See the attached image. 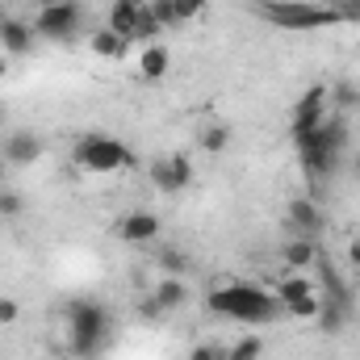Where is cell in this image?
<instances>
[{
    "mask_svg": "<svg viewBox=\"0 0 360 360\" xmlns=\"http://www.w3.org/2000/svg\"><path fill=\"white\" fill-rule=\"evenodd\" d=\"M205 306H210V314L231 319V323H248V327H260V323H272L276 314H285L276 293L264 285H252V281H231V285L214 289L205 297Z\"/></svg>",
    "mask_w": 360,
    "mask_h": 360,
    "instance_id": "cell-1",
    "label": "cell"
},
{
    "mask_svg": "<svg viewBox=\"0 0 360 360\" xmlns=\"http://www.w3.org/2000/svg\"><path fill=\"white\" fill-rule=\"evenodd\" d=\"M293 143H297L302 168H306L310 176H327V172H335L340 151H344V143H348V122L335 117V113H327L310 134H302V139H293Z\"/></svg>",
    "mask_w": 360,
    "mask_h": 360,
    "instance_id": "cell-2",
    "label": "cell"
},
{
    "mask_svg": "<svg viewBox=\"0 0 360 360\" xmlns=\"http://www.w3.org/2000/svg\"><path fill=\"white\" fill-rule=\"evenodd\" d=\"M63 327H68V348H72V356L84 360V356H96V352H101V344H105V335H109V314H105L101 302L80 297V302L68 306Z\"/></svg>",
    "mask_w": 360,
    "mask_h": 360,
    "instance_id": "cell-3",
    "label": "cell"
},
{
    "mask_svg": "<svg viewBox=\"0 0 360 360\" xmlns=\"http://www.w3.org/2000/svg\"><path fill=\"white\" fill-rule=\"evenodd\" d=\"M72 155H76V168H84L92 176H113V172L134 168V151L113 134H80Z\"/></svg>",
    "mask_w": 360,
    "mask_h": 360,
    "instance_id": "cell-4",
    "label": "cell"
},
{
    "mask_svg": "<svg viewBox=\"0 0 360 360\" xmlns=\"http://www.w3.org/2000/svg\"><path fill=\"white\" fill-rule=\"evenodd\" d=\"M264 21L281 30H323V25H340V13L314 0H260Z\"/></svg>",
    "mask_w": 360,
    "mask_h": 360,
    "instance_id": "cell-5",
    "label": "cell"
},
{
    "mask_svg": "<svg viewBox=\"0 0 360 360\" xmlns=\"http://www.w3.org/2000/svg\"><path fill=\"white\" fill-rule=\"evenodd\" d=\"M80 21H84V13L76 0H42V8L34 17V34L51 38V42H68V38H76Z\"/></svg>",
    "mask_w": 360,
    "mask_h": 360,
    "instance_id": "cell-6",
    "label": "cell"
},
{
    "mask_svg": "<svg viewBox=\"0 0 360 360\" xmlns=\"http://www.w3.org/2000/svg\"><path fill=\"white\" fill-rule=\"evenodd\" d=\"M113 235H117L122 243H130V248H151V243L160 239V218L147 214V210H126V214L117 218Z\"/></svg>",
    "mask_w": 360,
    "mask_h": 360,
    "instance_id": "cell-7",
    "label": "cell"
},
{
    "mask_svg": "<svg viewBox=\"0 0 360 360\" xmlns=\"http://www.w3.org/2000/svg\"><path fill=\"white\" fill-rule=\"evenodd\" d=\"M147 176H151V184H155L160 193H180V188L193 184V160L176 151V155H168V160H155V164L147 168Z\"/></svg>",
    "mask_w": 360,
    "mask_h": 360,
    "instance_id": "cell-8",
    "label": "cell"
},
{
    "mask_svg": "<svg viewBox=\"0 0 360 360\" xmlns=\"http://www.w3.org/2000/svg\"><path fill=\"white\" fill-rule=\"evenodd\" d=\"M327 117V89L319 84V89H310L297 105H293V122H289V134L293 139H302V134H310L319 122Z\"/></svg>",
    "mask_w": 360,
    "mask_h": 360,
    "instance_id": "cell-9",
    "label": "cell"
},
{
    "mask_svg": "<svg viewBox=\"0 0 360 360\" xmlns=\"http://www.w3.org/2000/svg\"><path fill=\"white\" fill-rule=\"evenodd\" d=\"M281 260H285V269H289V272H310L319 260H323V248H319V239L297 235L293 243H285V248H281Z\"/></svg>",
    "mask_w": 360,
    "mask_h": 360,
    "instance_id": "cell-10",
    "label": "cell"
},
{
    "mask_svg": "<svg viewBox=\"0 0 360 360\" xmlns=\"http://www.w3.org/2000/svg\"><path fill=\"white\" fill-rule=\"evenodd\" d=\"M289 226L306 239H319L323 235V210L310 197H297V201H289Z\"/></svg>",
    "mask_w": 360,
    "mask_h": 360,
    "instance_id": "cell-11",
    "label": "cell"
},
{
    "mask_svg": "<svg viewBox=\"0 0 360 360\" xmlns=\"http://www.w3.org/2000/svg\"><path fill=\"white\" fill-rule=\"evenodd\" d=\"M272 293H276V302L289 310L293 302H302V297L319 293V281H314V276H306V272H285L281 281H272Z\"/></svg>",
    "mask_w": 360,
    "mask_h": 360,
    "instance_id": "cell-12",
    "label": "cell"
},
{
    "mask_svg": "<svg viewBox=\"0 0 360 360\" xmlns=\"http://www.w3.org/2000/svg\"><path fill=\"white\" fill-rule=\"evenodd\" d=\"M34 21H17V17H4L0 21V46L8 55H30L34 51Z\"/></svg>",
    "mask_w": 360,
    "mask_h": 360,
    "instance_id": "cell-13",
    "label": "cell"
},
{
    "mask_svg": "<svg viewBox=\"0 0 360 360\" xmlns=\"http://www.w3.org/2000/svg\"><path fill=\"white\" fill-rule=\"evenodd\" d=\"M205 4H210V0H151V13H155V17H160V25L168 30V25H180V21L201 17V13H205Z\"/></svg>",
    "mask_w": 360,
    "mask_h": 360,
    "instance_id": "cell-14",
    "label": "cell"
},
{
    "mask_svg": "<svg viewBox=\"0 0 360 360\" xmlns=\"http://www.w3.org/2000/svg\"><path fill=\"white\" fill-rule=\"evenodd\" d=\"M38 155H42V139H38V134L17 130V134L4 139V160H8L13 168H25V164H34Z\"/></svg>",
    "mask_w": 360,
    "mask_h": 360,
    "instance_id": "cell-15",
    "label": "cell"
},
{
    "mask_svg": "<svg viewBox=\"0 0 360 360\" xmlns=\"http://www.w3.org/2000/svg\"><path fill=\"white\" fill-rule=\"evenodd\" d=\"M143 4H147V0H113V4H109V21H105V25H109L113 34H122V38H130V42H134V25H139Z\"/></svg>",
    "mask_w": 360,
    "mask_h": 360,
    "instance_id": "cell-16",
    "label": "cell"
},
{
    "mask_svg": "<svg viewBox=\"0 0 360 360\" xmlns=\"http://www.w3.org/2000/svg\"><path fill=\"white\" fill-rule=\"evenodd\" d=\"M168 68H172V59H168V51H164L160 42H147V46L139 51V76H143L147 84H160V80L168 76Z\"/></svg>",
    "mask_w": 360,
    "mask_h": 360,
    "instance_id": "cell-17",
    "label": "cell"
},
{
    "mask_svg": "<svg viewBox=\"0 0 360 360\" xmlns=\"http://www.w3.org/2000/svg\"><path fill=\"white\" fill-rule=\"evenodd\" d=\"M89 46H92V55H101V59H126L130 38H122V34H113L109 25H101V30L89 38Z\"/></svg>",
    "mask_w": 360,
    "mask_h": 360,
    "instance_id": "cell-18",
    "label": "cell"
},
{
    "mask_svg": "<svg viewBox=\"0 0 360 360\" xmlns=\"http://www.w3.org/2000/svg\"><path fill=\"white\" fill-rule=\"evenodd\" d=\"M155 302L164 306V314L180 310V306L188 302V285H184V276H164V281H155Z\"/></svg>",
    "mask_w": 360,
    "mask_h": 360,
    "instance_id": "cell-19",
    "label": "cell"
},
{
    "mask_svg": "<svg viewBox=\"0 0 360 360\" xmlns=\"http://www.w3.org/2000/svg\"><path fill=\"white\" fill-rule=\"evenodd\" d=\"M160 34H164L160 17L151 13V4H143V13H139V25H134V42H143V46H147V42H155Z\"/></svg>",
    "mask_w": 360,
    "mask_h": 360,
    "instance_id": "cell-20",
    "label": "cell"
},
{
    "mask_svg": "<svg viewBox=\"0 0 360 360\" xmlns=\"http://www.w3.org/2000/svg\"><path fill=\"white\" fill-rule=\"evenodd\" d=\"M260 352H264L260 335H243V340H235L226 348V360H260Z\"/></svg>",
    "mask_w": 360,
    "mask_h": 360,
    "instance_id": "cell-21",
    "label": "cell"
},
{
    "mask_svg": "<svg viewBox=\"0 0 360 360\" xmlns=\"http://www.w3.org/2000/svg\"><path fill=\"white\" fill-rule=\"evenodd\" d=\"M201 147H205L210 155L226 151V147H231V130H226V126H205V130H201Z\"/></svg>",
    "mask_w": 360,
    "mask_h": 360,
    "instance_id": "cell-22",
    "label": "cell"
},
{
    "mask_svg": "<svg viewBox=\"0 0 360 360\" xmlns=\"http://www.w3.org/2000/svg\"><path fill=\"white\" fill-rule=\"evenodd\" d=\"M319 306H323V297H319V293H310V297L293 302L285 314H289V319H297V323H310V319H319Z\"/></svg>",
    "mask_w": 360,
    "mask_h": 360,
    "instance_id": "cell-23",
    "label": "cell"
},
{
    "mask_svg": "<svg viewBox=\"0 0 360 360\" xmlns=\"http://www.w3.org/2000/svg\"><path fill=\"white\" fill-rule=\"evenodd\" d=\"M160 264H164L168 276H184V272H188V260H184L180 252H160Z\"/></svg>",
    "mask_w": 360,
    "mask_h": 360,
    "instance_id": "cell-24",
    "label": "cell"
},
{
    "mask_svg": "<svg viewBox=\"0 0 360 360\" xmlns=\"http://www.w3.org/2000/svg\"><path fill=\"white\" fill-rule=\"evenodd\" d=\"M17 319H21V302H17V297H4V293H0V327H13Z\"/></svg>",
    "mask_w": 360,
    "mask_h": 360,
    "instance_id": "cell-25",
    "label": "cell"
},
{
    "mask_svg": "<svg viewBox=\"0 0 360 360\" xmlns=\"http://www.w3.org/2000/svg\"><path fill=\"white\" fill-rule=\"evenodd\" d=\"M188 360H226V348H218V344H193Z\"/></svg>",
    "mask_w": 360,
    "mask_h": 360,
    "instance_id": "cell-26",
    "label": "cell"
},
{
    "mask_svg": "<svg viewBox=\"0 0 360 360\" xmlns=\"http://www.w3.org/2000/svg\"><path fill=\"white\" fill-rule=\"evenodd\" d=\"M21 210H25V201L17 193H0V218H17Z\"/></svg>",
    "mask_w": 360,
    "mask_h": 360,
    "instance_id": "cell-27",
    "label": "cell"
},
{
    "mask_svg": "<svg viewBox=\"0 0 360 360\" xmlns=\"http://www.w3.org/2000/svg\"><path fill=\"white\" fill-rule=\"evenodd\" d=\"M335 13H340V21H360V0H340Z\"/></svg>",
    "mask_w": 360,
    "mask_h": 360,
    "instance_id": "cell-28",
    "label": "cell"
},
{
    "mask_svg": "<svg viewBox=\"0 0 360 360\" xmlns=\"http://www.w3.org/2000/svg\"><path fill=\"white\" fill-rule=\"evenodd\" d=\"M139 314H143V319H164V306H160V302H155V293H151V297H143V302H139Z\"/></svg>",
    "mask_w": 360,
    "mask_h": 360,
    "instance_id": "cell-29",
    "label": "cell"
},
{
    "mask_svg": "<svg viewBox=\"0 0 360 360\" xmlns=\"http://www.w3.org/2000/svg\"><path fill=\"white\" fill-rule=\"evenodd\" d=\"M352 172H356V180H360V151L352 155Z\"/></svg>",
    "mask_w": 360,
    "mask_h": 360,
    "instance_id": "cell-30",
    "label": "cell"
},
{
    "mask_svg": "<svg viewBox=\"0 0 360 360\" xmlns=\"http://www.w3.org/2000/svg\"><path fill=\"white\" fill-rule=\"evenodd\" d=\"M4 72H8V59H4V55H0V76H4Z\"/></svg>",
    "mask_w": 360,
    "mask_h": 360,
    "instance_id": "cell-31",
    "label": "cell"
},
{
    "mask_svg": "<svg viewBox=\"0 0 360 360\" xmlns=\"http://www.w3.org/2000/svg\"><path fill=\"white\" fill-rule=\"evenodd\" d=\"M323 4H327V8H335V4H340V0H323Z\"/></svg>",
    "mask_w": 360,
    "mask_h": 360,
    "instance_id": "cell-32",
    "label": "cell"
},
{
    "mask_svg": "<svg viewBox=\"0 0 360 360\" xmlns=\"http://www.w3.org/2000/svg\"><path fill=\"white\" fill-rule=\"evenodd\" d=\"M0 21H4V8H0Z\"/></svg>",
    "mask_w": 360,
    "mask_h": 360,
    "instance_id": "cell-33",
    "label": "cell"
},
{
    "mask_svg": "<svg viewBox=\"0 0 360 360\" xmlns=\"http://www.w3.org/2000/svg\"><path fill=\"white\" fill-rule=\"evenodd\" d=\"M0 130H4V126H0Z\"/></svg>",
    "mask_w": 360,
    "mask_h": 360,
    "instance_id": "cell-34",
    "label": "cell"
}]
</instances>
